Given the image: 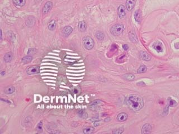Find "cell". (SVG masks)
Returning <instances> with one entry per match:
<instances>
[{
  "label": "cell",
  "mask_w": 179,
  "mask_h": 134,
  "mask_svg": "<svg viewBox=\"0 0 179 134\" xmlns=\"http://www.w3.org/2000/svg\"><path fill=\"white\" fill-rule=\"evenodd\" d=\"M127 104L131 110L137 112L140 110L144 106L142 98L137 95H132L127 99Z\"/></svg>",
  "instance_id": "1"
},
{
  "label": "cell",
  "mask_w": 179,
  "mask_h": 134,
  "mask_svg": "<svg viewBox=\"0 0 179 134\" xmlns=\"http://www.w3.org/2000/svg\"><path fill=\"white\" fill-rule=\"evenodd\" d=\"M124 26L122 24H116L111 27L110 29L111 33L114 36H119L123 34L124 31Z\"/></svg>",
  "instance_id": "2"
},
{
  "label": "cell",
  "mask_w": 179,
  "mask_h": 134,
  "mask_svg": "<svg viewBox=\"0 0 179 134\" xmlns=\"http://www.w3.org/2000/svg\"><path fill=\"white\" fill-rule=\"evenodd\" d=\"M84 47L87 50L93 49L94 46V41L93 39L90 36H85L83 40Z\"/></svg>",
  "instance_id": "3"
},
{
  "label": "cell",
  "mask_w": 179,
  "mask_h": 134,
  "mask_svg": "<svg viewBox=\"0 0 179 134\" xmlns=\"http://www.w3.org/2000/svg\"><path fill=\"white\" fill-rule=\"evenodd\" d=\"M40 68L38 66H30L29 67L26 69V73L29 75L36 74L39 73Z\"/></svg>",
  "instance_id": "4"
},
{
  "label": "cell",
  "mask_w": 179,
  "mask_h": 134,
  "mask_svg": "<svg viewBox=\"0 0 179 134\" xmlns=\"http://www.w3.org/2000/svg\"><path fill=\"white\" fill-rule=\"evenodd\" d=\"M53 3L51 1H48L46 2L45 5H44V7L43 8V14H47L51 10H52L53 7Z\"/></svg>",
  "instance_id": "5"
},
{
  "label": "cell",
  "mask_w": 179,
  "mask_h": 134,
  "mask_svg": "<svg viewBox=\"0 0 179 134\" xmlns=\"http://www.w3.org/2000/svg\"><path fill=\"white\" fill-rule=\"evenodd\" d=\"M126 15L125 7L123 5H120L118 7V15L121 19H123Z\"/></svg>",
  "instance_id": "6"
},
{
  "label": "cell",
  "mask_w": 179,
  "mask_h": 134,
  "mask_svg": "<svg viewBox=\"0 0 179 134\" xmlns=\"http://www.w3.org/2000/svg\"><path fill=\"white\" fill-rule=\"evenodd\" d=\"M135 4V0H127L126 8L128 11H130L134 8Z\"/></svg>",
  "instance_id": "7"
},
{
  "label": "cell",
  "mask_w": 179,
  "mask_h": 134,
  "mask_svg": "<svg viewBox=\"0 0 179 134\" xmlns=\"http://www.w3.org/2000/svg\"><path fill=\"white\" fill-rule=\"evenodd\" d=\"M73 31V29L70 26H65L62 29V34L64 36H68Z\"/></svg>",
  "instance_id": "8"
},
{
  "label": "cell",
  "mask_w": 179,
  "mask_h": 134,
  "mask_svg": "<svg viewBox=\"0 0 179 134\" xmlns=\"http://www.w3.org/2000/svg\"><path fill=\"white\" fill-rule=\"evenodd\" d=\"M153 48L158 53H161L163 51L162 44L160 41H156L155 42L153 45Z\"/></svg>",
  "instance_id": "9"
},
{
  "label": "cell",
  "mask_w": 179,
  "mask_h": 134,
  "mask_svg": "<svg viewBox=\"0 0 179 134\" xmlns=\"http://www.w3.org/2000/svg\"><path fill=\"white\" fill-rule=\"evenodd\" d=\"M128 118V115L126 113L122 112L120 113L117 116V120L119 122H124Z\"/></svg>",
  "instance_id": "10"
},
{
  "label": "cell",
  "mask_w": 179,
  "mask_h": 134,
  "mask_svg": "<svg viewBox=\"0 0 179 134\" xmlns=\"http://www.w3.org/2000/svg\"><path fill=\"white\" fill-rule=\"evenodd\" d=\"M140 58L145 61H149L151 59L150 55L145 52H142L140 53Z\"/></svg>",
  "instance_id": "11"
},
{
  "label": "cell",
  "mask_w": 179,
  "mask_h": 134,
  "mask_svg": "<svg viewBox=\"0 0 179 134\" xmlns=\"http://www.w3.org/2000/svg\"><path fill=\"white\" fill-rule=\"evenodd\" d=\"M57 27V22L54 20H52L48 23V28L50 31H54Z\"/></svg>",
  "instance_id": "12"
},
{
  "label": "cell",
  "mask_w": 179,
  "mask_h": 134,
  "mask_svg": "<svg viewBox=\"0 0 179 134\" xmlns=\"http://www.w3.org/2000/svg\"><path fill=\"white\" fill-rule=\"evenodd\" d=\"M152 131V127L150 124H145L143 126L142 129V133H150Z\"/></svg>",
  "instance_id": "13"
},
{
  "label": "cell",
  "mask_w": 179,
  "mask_h": 134,
  "mask_svg": "<svg viewBox=\"0 0 179 134\" xmlns=\"http://www.w3.org/2000/svg\"><path fill=\"white\" fill-rule=\"evenodd\" d=\"M12 57H13V55L11 52L7 53L6 54H5L4 55V59L5 62L6 63H9L12 60Z\"/></svg>",
  "instance_id": "14"
},
{
  "label": "cell",
  "mask_w": 179,
  "mask_h": 134,
  "mask_svg": "<svg viewBox=\"0 0 179 134\" xmlns=\"http://www.w3.org/2000/svg\"><path fill=\"white\" fill-rule=\"evenodd\" d=\"M134 17L135 21L140 23V21H141V12H140L139 10H138L135 11L134 14Z\"/></svg>",
  "instance_id": "15"
},
{
  "label": "cell",
  "mask_w": 179,
  "mask_h": 134,
  "mask_svg": "<svg viewBox=\"0 0 179 134\" xmlns=\"http://www.w3.org/2000/svg\"><path fill=\"white\" fill-rule=\"evenodd\" d=\"M78 29L82 32L86 31V30L87 29V25H86V23L85 22V21H81L79 22Z\"/></svg>",
  "instance_id": "16"
},
{
  "label": "cell",
  "mask_w": 179,
  "mask_h": 134,
  "mask_svg": "<svg viewBox=\"0 0 179 134\" xmlns=\"http://www.w3.org/2000/svg\"><path fill=\"white\" fill-rule=\"evenodd\" d=\"M15 91V88L12 85H10V86L7 87L5 90V93L6 94H12Z\"/></svg>",
  "instance_id": "17"
},
{
  "label": "cell",
  "mask_w": 179,
  "mask_h": 134,
  "mask_svg": "<svg viewBox=\"0 0 179 134\" xmlns=\"http://www.w3.org/2000/svg\"><path fill=\"white\" fill-rule=\"evenodd\" d=\"M95 36L96 37V38L98 39L100 41H102L103 40L104 37H105V35L103 32H101L100 31H98L96 32Z\"/></svg>",
  "instance_id": "18"
},
{
  "label": "cell",
  "mask_w": 179,
  "mask_h": 134,
  "mask_svg": "<svg viewBox=\"0 0 179 134\" xmlns=\"http://www.w3.org/2000/svg\"><path fill=\"white\" fill-rule=\"evenodd\" d=\"M14 3L19 6H24L26 4V0H13Z\"/></svg>",
  "instance_id": "19"
},
{
  "label": "cell",
  "mask_w": 179,
  "mask_h": 134,
  "mask_svg": "<svg viewBox=\"0 0 179 134\" xmlns=\"http://www.w3.org/2000/svg\"><path fill=\"white\" fill-rule=\"evenodd\" d=\"M33 59V57L30 55H27V56H25L22 59V62L24 64H27L32 62Z\"/></svg>",
  "instance_id": "20"
},
{
  "label": "cell",
  "mask_w": 179,
  "mask_h": 134,
  "mask_svg": "<svg viewBox=\"0 0 179 134\" xmlns=\"http://www.w3.org/2000/svg\"><path fill=\"white\" fill-rule=\"evenodd\" d=\"M123 77L125 80H129V81H131V80H134L135 78L134 75L132 74H130V73H128V74H126L123 75Z\"/></svg>",
  "instance_id": "21"
},
{
  "label": "cell",
  "mask_w": 179,
  "mask_h": 134,
  "mask_svg": "<svg viewBox=\"0 0 179 134\" xmlns=\"http://www.w3.org/2000/svg\"><path fill=\"white\" fill-rule=\"evenodd\" d=\"M167 103H168V106H170V107H175V106L177 105V102H176V101L171 98H168Z\"/></svg>",
  "instance_id": "22"
},
{
  "label": "cell",
  "mask_w": 179,
  "mask_h": 134,
  "mask_svg": "<svg viewBox=\"0 0 179 134\" xmlns=\"http://www.w3.org/2000/svg\"><path fill=\"white\" fill-rule=\"evenodd\" d=\"M94 131V128L93 127H88L83 130V133L85 134H91Z\"/></svg>",
  "instance_id": "23"
},
{
  "label": "cell",
  "mask_w": 179,
  "mask_h": 134,
  "mask_svg": "<svg viewBox=\"0 0 179 134\" xmlns=\"http://www.w3.org/2000/svg\"><path fill=\"white\" fill-rule=\"evenodd\" d=\"M36 130L37 131V132H42L43 131V122L41 121L38 123V124L37 126V127H36Z\"/></svg>",
  "instance_id": "24"
},
{
  "label": "cell",
  "mask_w": 179,
  "mask_h": 134,
  "mask_svg": "<svg viewBox=\"0 0 179 134\" xmlns=\"http://www.w3.org/2000/svg\"><path fill=\"white\" fill-rule=\"evenodd\" d=\"M147 67L146 66H145V65H141L139 67V68L137 70V72L138 73H145V72L147 71Z\"/></svg>",
  "instance_id": "25"
},
{
  "label": "cell",
  "mask_w": 179,
  "mask_h": 134,
  "mask_svg": "<svg viewBox=\"0 0 179 134\" xmlns=\"http://www.w3.org/2000/svg\"><path fill=\"white\" fill-rule=\"evenodd\" d=\"M124 131V128H120L118 129H116L114 131H112V133H116V134H121Z\"/></svg>",
  "instance_id": "26"
},
{
  "label": "cell",
  "mask_w": 179,
  "mask_h": 134,
  "mask_svg": "<svg viewBox=\"0 0 179 134\" xmlns=\"http://www.w3.org/2000/svg\"><path fill=\"white\" fill-rule=\"evenodd\" d=\"M123 48L125 50H127L128 49V45L127 44H124L123 45Z\"/></svg>",
  "instance_id": "27"
},
{
  "label": "cell",
  "mask_w": 179,
  "mask_h": 134,
  "mask_svg": "<svg viewBox=\"0 0 179 134\" xmlns=\"http://www.w3.org/2000/svg\"><path fill=\"white\" fill-rule=\"evenodd\" d=\"M175 48H176V49H179V42H177V43L175 44Z\"/></svg>",
  "instance_id": "28"
},
{
  "label": "cell",
  "mask_w": 179,
  "mask_h": 134,
  "mask_svg": "<svg viewBox=\"0 0 179 134\" xmlns=\"http://www.w3.org/2000/svg\"><path fill=\"white\" fill-rule=\"evenodd\" d=\"M5 74V71H2L1 72V75H2V76H3V75H4Z\"/></svg>",
  "instance_id": "29"
},
{
  "label": "cell",
  "mask_w": 179,
  "mask_h": 134,
  "mask_svg": "<svg viewBox=\"0 0 179 134\" xmlns=\"http://www.w3.org/2000/svg\"><path fill=\"white\" fill-rule=\"evenodd\" d=\"M1 101H4V102H7V103H10V101H7V100H3V99H2V98H1Z\"/></svg>",
  "instance_id": "30"
}]
</instances>
